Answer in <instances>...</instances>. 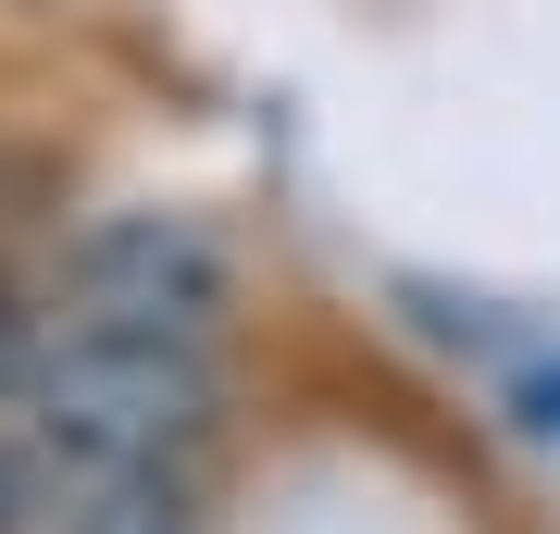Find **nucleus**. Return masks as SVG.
I'll list each match as a JSON object with an SVG mask.
<instances>
[{"label":"nucleus","mask_w":560,"mask_h":534,"mask_svg":"<svg viewBox=\"0 0 560 534\" xmlns=\"http://www.w3.org/2000/svg\"><path fill=\"white\" fill-rule=\"evenodd\" d=\"M62 534H187V510H175L162 485H101L75 522H62Z\"/></svg>","instance_id":"7ed1b4c3"},{"label":"nucleus","mask_w":560,"mask_h":534,"mask_svg":"<svg viewBox=\"0 0 560 534\" xmlns=\"http://www.w3.org/2000/svg\"><path fill=\"white\" fill-rule=\"evenodd\" d=\"M523 411H536V423H560V373H548V385H523Z\"/></svg>","instance_id":"423d86ee"},{"label":"nucleus","mask_w":560,"mask_h":534,"mask_svg":"<svg viewBox=\"0 0 560 534\" xmlns=\"http://www.w3.org/2000/svg\"><path fill=\"white\" fill-rule=\"evenodd\" d=\"M224 311V249L187 212H113L62 261V323L88 336H212Z\"/></svg>","instance_id":"f03ea898"},{"label":"nucleus","mask_w":560,"mask_h":534,"mask_svg":"<svg viewBox=\"0 0 560 534\" xmlns=\"http://www.w3.org/2000/svg\"><path fill=\"white\" fill-rule=\"evenodd\" d=\"M38 448L88 485H150L162 460H187L212 436V360L200 336H88L62 323V348H38Z\"/></svg>","instance_id":"f257e3e1"},{"label":"nucleus","mask_w":560,"mask_h":534,"mask_svg":"<svg viewBox=\"0 0 560 534\" xmlns=\"http://www.w3.org/2000/svg\"><path fill=\"white\" fill-rule=\"evenodd\" d=\"M50 473H62V460H50L38 436H0V534H38V510H50Z\"/></svg>","instance_id":"20e7f679"},{"label":"nucleus","mask_w":560,"mask_h":534,"mask_svg":"<svg viewBox=\"0 0 560 534\" xmlns=\"http://www.w3.org/2000/svg\"><path fill=\"white\" fill-rule=\"evenodd\" d=\"M25 373H38V323L0 298V397H25Z\"/></svg>","instance_id":"39448f33"}]
</instances>
